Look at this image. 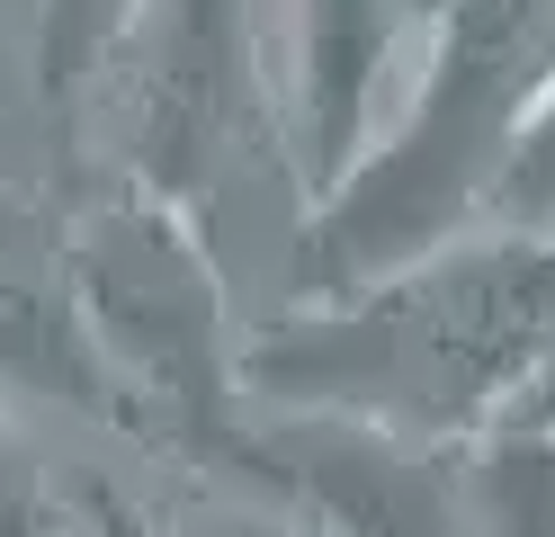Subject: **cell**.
Here are the masks:
<instances>
[{
  "label": "cell",
  "instance_id": "1",
  "mask_svg": "<svg viewBox=\"0 0 555 537\" xmlns=\"http://www.w3.org/2000/svg\"><path fill=\"white\" fill-rule=\"evenodd\" d=\"M546 10L555 0H457L430 90L403 117V135L340 189H323V225L305 233L296 286L332 296V286L412 269L483 197V179H502L529 90L546 81Z\"/></svg>",
  "mask_w": 555,
  "mask_h": 537
},
{
  "label": "cell",
  "instance_id": "2",
  "mask_svg": "<svg viewBox=\"0 0 555 537\" xmlns=\"http://www.w3.org/2000/svg\"><path fill=\"white\" fill-rule=\"evenodd\" d=\"M81 341L108 349V368L126 385H144L180 430L216 421L224 286L206 269L197 215L170 189L126 197L81 233Z\"/></svg>",
  "mask_w": 555,
  "mask_h": 537
},
{
  "label": "cell",
  "instance_id": "3",
  "mask_svg": "<svg viewBox=\"0 0 555 537\" xmlns=\"http://www.w3.org/2000/svg\"><path fill=\"white\" fill-rule=\"evenodd\" d=\"M395 0H296V72H305V170L314 197L340 189L367 153V99L386 72Z\"/></svg>",
  "mask_w": 555,
  "mask_h": 537
},
{
  "label": "cell",
  "instance_id": "4",
  "mask_svg": "<svg viewBox=\"0 0 555 537\" xmlns=\"http://www.w3.org/2000/svg\"><path fill=\"white\" fill-rule=\"evenodd\" d=\"M233 126V0H162L153 46V189L189 197Z\"/></svg>",
  "mask_w": 555,
  "mask_h": 537
},
{
  "label": "cell",
  "instance_id": "5",
  "mask_svg": "<svg viewBox=\"0 0 555 537\" xmlns=\"http://www.w3.org/2000/svg\"><path fill=\"white\" fill-rule=\"evenodd\" d=\"M0 376L46 385V394H63V404H108L81 322L63 305H46V296H18V286H0Z\"/></svg>",
  "mask_w": 555,
  "mask_h": 537
},
{
  "label": "cell",
  "instance_id": "6",
  "mask_svg": "<svg viewBox=\"0 0 555 537\" xmlns=\"http://www.w3.org/2000/svg\"><path fill=\"white\" fill-rule=\"evenodd\" d=\"M483 528L493 537H555V448L502 439L483 457Z\"/></svg>",
  "mask_w": 555,
  "mask_h": 537
},
{
  "label": "cell",
  "instance_id": "7",
  "mask_svg": "<svg viewBox=\"0 0 555 537\" xmlns=\"http://www.w3.org/2000/svg\"><path fill=\"white\" fill-rule=\"evenodd\" d=\"M126 18V0H46V90L73 99L90 81V63L108 54V36Z\"/></svg>",
  "mask_w": 555,
  "mask_h": 537
},
{
  "label": "cell",
  "instance_id": "8",
  "mask_svg": "<svg viewBox=\"0 0 555 537\" xmlns=\"http://www.w3.org/2000/svg\"><path fill=\"white\" fill-rule=\"evenodd\" d=\"M0 537H46L37 493H27V457H18V439H10V421H0Z\"/></svg>",
  "mask_w": 555,
  "mask_h": 537
}]
</instances>
